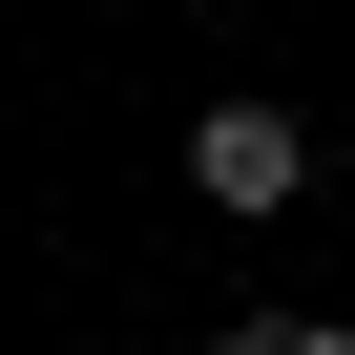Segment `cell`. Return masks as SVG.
<instances>
[{
  "label": "cell",
  "instance_id": "obj_1",
  "mask_svg": "<svg viewBox=\"0 0 355 355\" xmlns=\"http://www.w3.org/2000/svg\"><path fill=\"white\" fill-rule=\"evenodd\" d=\"M189 189H209L230 230H272V209L313 189V125H293V105H209V125H189Z\"/></svg>",
  "mask_w": 355,
  "mask_h": 355
},
{
  "label": "cell",
  "instance_id": "obj_2",
  "mask_svg": "<svg viewBox=\"0 0 355 355\" xmlns=\"http://www.w3.org/2000/svg\"><path fill=\"white\" fill-rule=\"evenodd\" d=\"M209 355H355L334 313H251V334H209Z\"/></svg>",
  "mask_w": 355,
  "mask_h": 355
}]
</instances>
